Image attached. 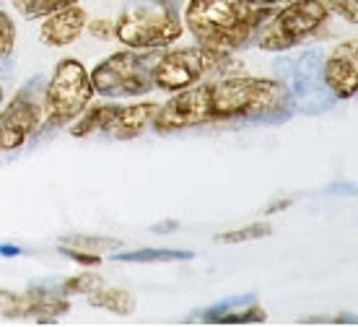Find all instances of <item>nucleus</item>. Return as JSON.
<instances>
[{"instance_id": "1", "label": "nucleus", "mask_w": 358, "mask_h": 327, "mask_svg": "<svg viewBox=\"0 0 358 327\" xmlns=\"http://www.w3.org/2000/svg\"><path fill=\"white\" fill-rule=\"evenodd\" d=\"M283 83L250 76H221L206 83H195L171 97L156 109L153 125L159 133H171L195 125L224 123V120H255L270 117L286 106Z\"/></svg>"}, {"instance_id": "2", "label": "nucleus", "mask_w": 358, "mask_h": 327, "mask_svg": "<svg viewBox=\"0 0 358 327\" xmlns=\"http://www.w3.org/2000/svg\"><path fill=\"white\" fill-rule=\"evenodd\" d=\"M273 11L247 0H187L185 24L200 47L231 55L257 34Z\"/></svg>"}, {"instance_id": "3", "label": "nucleus", "mask_w": 358, "mask_h": 327, "mask_svg": "<svg viewBox=\"0 0 358 327\" xmlns=\"http://www.w3.org/2000/svg\"><path fill=\"white\" fill-rule=\"evenodd\" d=\"M330 11L322 0H291L286 8L270 13L255 34L257 50L265 53H283L294 45L304 42L306 36L317 34L327 24Z\"/></svg>"}, {"instance_id": "4", "label": "nucleus", "mask_w": 358, "mask_h": 327, "mask_svg": "<svg viewBox=\"0 0 358 327\" xmlns=\"http://www.w3.org/2000/svg\"><path fill=\"white\" fill-rule=\"evenodd\" d=\"M231 68H236V62L229 55L206 47L169 50L153 62V86L164 91H182L215 76H229Z\"/></svg>"}, {"instance_id": "5", "label": "nucleus", "mask_w": 358, "mask_h": 327, "mask_svg": "<svg viewBox=\"0 0 358 327\" xmlns=\"http://www.w3.org/2000/svg\"><path fill=\"white\" fill-rule=\"evenodd\" d=\"M96 91L91 86V76L78 60H63L57 62L52 78L45 89V104L42 115L47 125H68L86 112L91 104V97Z\"/></svg>"}, {"instance_id": "6", "label": "nucleus", "mask_w": 358, "mask_h": 327, "mask_svg": "<svg viewBox=\"0 0 358 327\" xmlns=\"http://www.w3.org/2000/svg\"><path fill=\"white\" fill-rule=\"evenodd\" d=\"M115 36L130 50H164L182 36V21L171 6H138L117 18Z\"/></svg>"}, {"instance_id": "7", "label": "nucleus", "mask_w": 358, "mask_h": 327, "mask_svg": "<svg viewBox=\"0 0 358 327\" xmlns=\"http://www.w3.org/2000/svg\"><path fill=\"white\" fill-rule=\"evenodd\" d=\"M89 76L94 91L104 94V97H141V94H148L153 86L151 50H145V53H138V50L115 53L112 57L99 62Z\"/></svg>"}, {"instance_id": "8", "label": "nucleus", "mask_w": 358, "mask_h": 327, "mask_svg": "<svg viewBox=\"0 0 358 327\" xmlns=\"http://www.w3.org/2000/svg\"><path fill=\"white\" fill-rule=\"evenodd\" d=\"M71 312V304L65 299H57L45 288H31L27 293L6 291L0 288V317L6 319H21V317H36V322H55V319Z\"/></svg>"}, {"instance_id": "9", "label": "nucleus", "mask_w": 358, "mask_h": 327, "mask_svg": "<svg viewBox=\"0 0 358 327\" xmlns=\"http://www.w3.org/2000/svg\"><path fill=\"white\" fill-rule=\"evenodd\" d=\"M39 123H42V106L36 104L34 97L18 94L0 115V153L21 148L29 135L39 127Z\"/></svg>"}, {"instance_id": "10", "label": "nucleus", "mask_w": 358, "mask_h": 327, "mask_svg": "<svg viewBox=\"0 0 358 327\" xmlns=\"http://www.w3.org/2000/svg\"><path fill=\"white\" fill-rule=\"evenodd\" d=\"M324 83L338 99H350L358 94V39L343 42L324 60Z\"/></svg>"}, {"instance_id": "11", "label": "nucleus", "mask_w": 358, "mask_h": 327, "mask_svg": "<svg viewBox=\"0 0 358 327\" xmlns=\"http://www.w3.org/2000/svg\"><path fill=\"white\" fill-rule=\"evenodd\" d=\"M86 24H89V13L73 3L47 13L39 29V39L50 47H68L86 32Z\"/></svg>"}, {"instance_id": "12", "label": "nucleus", "mask_w": 358, "mask_h": 327, "mask_svg": "<svg viewBox=\"0 0 358 327\" xmlns=\"http://www.w3.org/2000/svg\"><path fill=\"white\" fill-rule=\"evenodd\" d=\"M156 104H133V106H117L107 104L104 109V123L99 133H107L117 141H130L145 130V125L153 123L156 117Z\"/></svg>"}, {"instance_id": "13", "label": "nucleus", "mask_w": 358, "mask_h": 327, "mask_svg": "<svg viewBox=\"0 0 358 327\" xmlns=\"http://www.w3.org/2000/svg\"><path fill=\"white\" fill-rule=\"evenodd\" d=\"M86 301L91 307L99 309H107L112 314H133L135 312V296L133 293L122 291V288H107L104 283L86 293Z\"/></svg>"}, {"instance_id": "14", "label": "nucleus", "mask_w": 358, "mask_h": 327, "mask_svg": "<svg viewBox=\"0 0 358 327\" xmlns=\"http://www.w3.org/2000/svg\"><path fill=\"white\" fill-rule=\"evenodd\" d=\"M268 312L260 304H247L242 309H231V307H221L215 312H208L203 322H215V325H250V322H265Z\"/></svg>"}, {"instance_id": "15", "label": "nucleus", "mask_w": 358, "mask_h": 327, "mask_svg": "<svg viewBox=\"0 0 358 327\" xmlns=\"http://www.w3.org/2000/svg\"><path fill=\"white\" fill-rule=\"evenodd\" d=\"M189 257L195 255L185 252V249H138V252L120 255L117 260H125V263H171V260H189Z\"/></svg>"}, {"instance_id": "16", "label": "nucleus", "mask_w": 358, "mask_h": 327, "mask_svg": "<svg viewBox=\"0 0 358 327\" xmlns=\"http://www.w3.org/2000/svg\"><path fill=\"white\" fill-rule=\"evenodd\" d=\"M273 234V226L270 223H250V226H244V229H236V231H226V234H218L215 242L218 244H242V242H252V239H265Z\"/></svg>"}, {"instance_id": "17", "label": "nucleus", "mask_w": 358, "mask_h": 327, "mask_svg": "<svg viewBox=\"0 0 358 327\" xmlns=\"http://www.w3.org/2000/svg\"><path fill=\"white\" fill-rule=\"evenodd\" d=\"M78 0H13V6L18 8V13H24L27 18H39L47 16L57 8H65V6H73Z\"/></svg>"}, {"instance_id": "18", "label": "nucleus", "mask_w": 358, "mask_h": 327, "mask_svg": "<svg viewBox=\"0 0 358 327\" xmlns=\"http://www.w3.org/2000/svg\"><path fill=\"white\" fill-rule=\"evenodd\" d=\"M60 247H71V249H81V252H91V255H101V252H109V249H120V242L117 239H101V237H71L65 239Z\"/></svg>"}, {"instance_id": "19", "label": "nucleus", "mask_w": 358, "mask_h": 327, "mask_svg": "<svg viewBox=\"0 0 358 327\" xmlns=\"http://www.w3.org/2000/svg\"><path fill=\"white\" fill-rule=\"evenodd\" d=\"M13 45H16V27H13V18H10L6 11H0V60L8 57Z\"/></svg>"}, {"instance_id": "20", "label": "nucleus", "mask_w": 358, "mask_h": 327, "mask_svg": "<svg viewBox=\"0 0 358 327\" xmlns=\"http://www.w3.org/2000/svg\"><path fill=\"white\" fill-rule=\"evenodd\" d=\"M99 286H101V278L86 273V275H76V278H71V281H65L63 291L65 293H83V296H86V293L99 288Z\"/></svg>"}, {"instance_id": "21", "label": "nucleus", "mask_w": 358, "mask_h": 327, "mask_svg": "<svg viewBox=\"0 0 358 327\" xmlns=\"http://www.w3.org/2000/svg\"><path fill=\"white\" fill-rule=\"evenodd\" d=\"M330 13H338L350 24H358V0H322Z\"/></svg>"}, {"instance_id": "22", "label": "nucleus", "mask_w": 358, "mask_h": 327, "mask_svg": "<svg viewBox=\"0 0 358 327\" xmlns=\"http://www.w3.org/2000/svg\"><path fill=\"white\" fill-rule=\"evenodd\" d=\"M89 34L99 36V39H109V36H115V21H107V18L89 21Z\"/></svg>"}, {"instance_id": "23", "label": "nucleus", "mask_w": 358, "mask_h": 327, "mask_svg": "<svg viewBox=\"0 0 358 327\" xmlns=\"http://www.w3.org/2000/svg\"><path fill=\"white\" fill-rule=\"evenodd\" d=\"M301 322L304 325H358V317H345V314H341V317H306Z\"/></svg>"}, {"instance_id": "24", "label": "nucleus", "mask_w": 358, "mask_h": 327, "mask_svg": "<svg viewBox=\"0 0 358 327\" xmlns=\"http://www.w3.org/2000/svg\"><path fill=\"white\" fill-rule=\"evenodd\" d=\"M252 6H265V8H275L278 3H291V0H247Z\"/></svg>"}, {"instance_id": "25", "label": "nucleus", "mask_w": 358, "mask_h": 327, "mask_svg": "<svg viewBox=\"0 0 358 327\" xmlns=\"http://www.w3.org/2000/svg\"><path fill=\"white\" fill-rule=\"evenodd\" d=\"M0 102H3V89H0Z\"/></svg>"}]
</instances>
